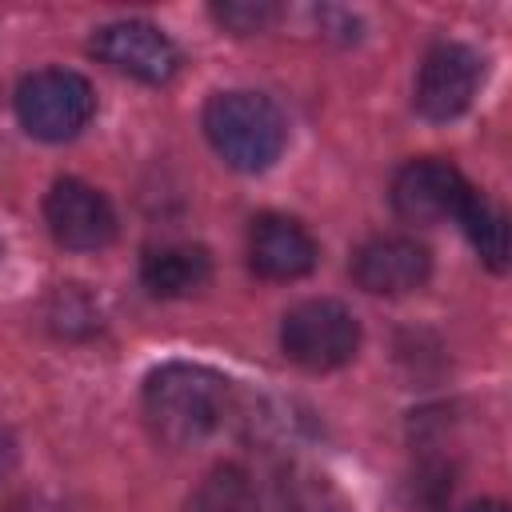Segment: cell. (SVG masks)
Returning a JSON list of instances; mask_svg holds the SVG:
<instances>
[{
    "mask_svg": "<svg viewBox=\"0 0 512 512\" xmlns=\"http://www.w3.org/2000/svg\"><path fill=\"white\" fill-rule=\"evenodd\" d=\"M228 416V380L204 364H164L144 384V420L172 448L204 444Z\"/></svg>",
    "mask_w": 512,
    "mask_h": 512,
    "instance_id": "1",
    "label": "cell"
},
{
    "mask_svg": "<svg viewBox=\"0 0 512 512\" xmlns=\"http://www.w3.org/2000/svg\"><path fill=\"white\" fill-rule=\"evenodd\" d=\"M204 136L236 172H264L280 160L288 128L280 108L260 92H216L204 104Z\"/></svg>",
    "mask_w": 512,
    "mask_h": 512,
    "instance_id": "2",
    "label": "cell"
},
{
    "mask_svg": "<svg viewBox=\"0 0 512 512\" xmlns=\"http://www.w3.org/2000/svg\"><path fill=\"white\" fill-rule=\"evenodd\" d=\"M92 112L96 92L72 68H40L16 84V120L36 140H72Z\"/></svg>",
    "mask_w": 512,
    "mask_h": 512,
    "instance_id": "3",
    "label": "cell"
},
{
    "mask_svg": "<svg viewBox=\"0 0 512 512\" xmlns=\"http://www.w3.org/2000/svg\"><path fill=\"white\" fill-rule=\"evenodd\" d=\"M280 348L308 372L340 368L360 348V324L340 300H304L280 320Z\"/></svg>",
    "mask_w": 512,
    "mask_h": 512,
    "instance_id": "4",
    "label": "cell"
},
{
    "mask_svg": "<svg viewBox=\"0 0 512 512\" xmlns=\"http://www.w3.org/2000/svg\"><path fill=\"white\" fill-rule=\"evenodd\" d=\"M44 220L60 248L96 252L116 236V212L108 196L76 176H64L44 196Z\"/></svg>",
    "mask_w": 512,
    "mask_h": 512,
    "instance_id": "5",
    "label": "cell"
},
{
    "mask_svg": "<svg viewBox=\"0 0 512 512\" xmlns=\"http://www.w3.org/2000/svg\"><path fill=\"white\" fill-rule=\"evenodd\" d=\"M480 76H484V64L468 44H456V40L436 44L424 56L420 72H416L412 104L424 120H436V124L452 120L472 104V96L480 88Z\"/></svg>",
    "mask_w": 512,
    "mask_h": 512,
    "instance_id": "6",
    "label": "cell"
},
{
    "mask_svg": "<svg viewBox=\"0 0 512 512\" xmlns=\"http://www.w3.org/2000/svg\"><path fill=\"white\" fill-rule=\"evenodd\" d=\"M468 188L472 184L460 176L456 164L436 160V156H420V160H408L396 172V180H392V208L408 224H440V220L460 212Z\"/></svg>",
    "mask_w": 512,
    "mask_h": 512,
    "instance_id": "7",
    "label": "cell"
},
{
    "mask_svg": "<svg viewBox=\"0 0 512 512\" xmlns=\"http://www.w3.org/2000/svg\"><path fill=\"white\" fill-rule=\"evenodd\" d=\"M92 52L144 84H168L180 68V48L148 20H116L92 36Z\"/></svg>",
    "mask_w": 512,
    "mask_h": 512,
    "instance_id": "8",
    "label": "cell"
},
{
    "mask_svg": "<svg viewBox=\"0 0 512 512\" xmlns=\"http://www.w3.org/2000/svg\"><path fill=\"white\" fill-rule=\"evenodd\" d=\"M432 276V256L424 244L408 236H380L356 248L352 280L372 296H404L416 292Z\"/></svg>",
    "mask_w": 512,
    "mask_h": 512,
    "instance_id": "9",
    "label": "cell"
},
{
    "mask_svg": "<svg viewBox=\"0 0 512 512\" xmlns=\"http://www.w3.org/2000/svg\"><path fill=\"white\" fill-rule=\"evenodd\" d=\"M316 240L292 216H260L248 232V264L264 280H300L316 268Z\"/></svg>",
    "mask_w": 512,
    "mask_h": 512,
    "instance_id": "10",
    "label": "cell"
},
{
    "mask_svg": "<svg viewBox=\"0 0 512 512\" xmlns=\"http://www.w3.org/2000/svg\"><path fill=\"white\" fill-rule=\"evenodd\" d=\"M212 276V260L204 248L196 244H168V248H152L140 264V280L152 296L176 300V296H192L196 288H204Z\"/></svg>",
    "mask_w": 512,
    "mask_h": 512,
    "instance_id": "11",
    "label": "cell"
},
{
    "mask_svg": "<svg viewBox=\"0 0 512 512\" xmlns=\"http://www.w3.org/2000/svg\"><path fill=\"white\" fill-rule=\"evenodd\" d=\"M272 512H352V508L324 472L288 464L272 484Z\"/></svg>",
    "mask_w": 512,
    "mask_h": 512,
    "instance_id": "12",
    "label": "cell"
},
{
    "mask_svg": "<svg viewBox=\"0 0 512 512\" xmlns=\"http://www.w3.org/2000/svg\"><path fill=\"white\" fill-rule=\"evenodd\" d=\"M456 220L464 224V236L472 240V248L480 252V260L488 268L504 272V264H508V220H504V212L480 188H468Z\"/></svg>",
    "mask_w": 512,
    "mask_h": 512,
    "instance_id": "13",
    "label": "cell"
},
{
    "mask_svg": "<svg viewBox=\"0 0 512 512\" xmlns=\"http://www.w3.org/2000/svg\"><path fill=\"white\" fill-rule=\"evenodd\" d=\"M184 512H260V504L248 472L236 464H220L192 488Z\"/></svg>",
    "mask_w": 512,
    "mask_h": 512,
    "instance_id": "14",
    "label": "cell"
},
{
    "mask_svg": "<svg viewBox=\"0 0 512 512\" xmlns=\"http://www.w3.org/2000/svg\"><path fill=\"white\" fill-rule=\"evenodd\" d=\"M212 16L228 28V32H236V36H248V32H264L272 20H276V4H268V0H228V4H216L212 8Z\"/></svg>",
    "mask_w": 512,
    "mask_h": 512,
    "instance_id": "15",
    "label": "cell"
},
{
    "mask_svg": "<svg viewBox=\"0 0 512 512\" xmlns=\"http://www.w3.org/2000/svg\"><path fill=\"white\" fill-rule=\"evenodd\" d=\"M12 460H16V444H12V436L0 428V476L12 468Z\"/></svg>",
    "mask_w": 512,
    "mask_h": 512,
    "instance_id": "16",
    "label": "cell"
},
{
    "mask_svg": "<svg viewBox=\"0 0 512 512\" xmlns=\"http://www.w3.org/2000/svg\"><path fill=\"white\" fill-rule=\"evenodd\" d=\"M460 512H508L500 500H476V504H468V508H460Z\"/></svg>",
    "mask_w": 512,
    "mask_h": 512,
    "instance_id": "17",
    "label": "cell"
}]
</instances>
